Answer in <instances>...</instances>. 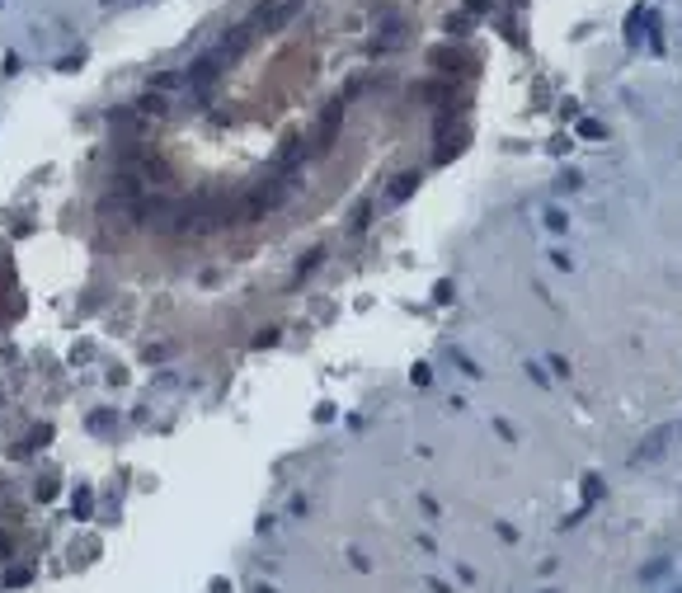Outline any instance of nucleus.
Here are the masks:
<instances>
[{
	"label": "nucleus",
	"instance_id": "nucleus-5",
	"mask_svg": "<svg viewBox=\"0 0 682 593\" xmlns=\"http://www.w3.org/2000/svg\"><path fill=\"white\" fill-rule=\"evenodd\" d=\"M673 593H682V589H673Z\"/></svg>",
	"mask_w": 682,
	"mask_h": 593
},
{
	"label": "nucleus",
	"instance_id": "nucleus-2",
	"mask_svg": "<svg viewBox=\"0 0 682 593\" xmlns=\"http://www.w3.org/2000/svg\"><path fill=\"white\" fill-rule=\"evenodd\" d=\"M579 132H583V137H603V123H593V118H583V123H579Z\"/></svg>",
	"mask_w": 682,
	"mask_h": 593
},
{
	"label": "nucleus",
	"instance_id": "nucleus-3",
	"mask_svg": "<svg viewBox=\"0 0 682 593\" xmlns=\"http://www.w3.org/2000/svg\"><path fill=\"white\" fill-rule=\"evenodd\" d=\"M546 226H551V231H565V212H555L551 208V212H546Z\"/></svg>",
	"mask_w": 682,
	"mask_h": 593
},
{
	"label": "nucleus",
	"instance_id": "nucleus-1",
	"mask_svg": "<svg viewBox=\"0 0 682 593\" xmlns=\"http://www.w3.org/2000/svg\"><path fill=\"white\" fill-rule=\"evenodd\" d=\"M673 429H678V424H663V429H654V433H650V438H645V443H640V448L630 452V466H640V461L659 457V452H663V443L673 438Z\"/></svg>",
	"mask_w": 682,
	"mask_h": 593
},
{
	"label": "nucleus",
	"instance_id": "nucleus-6",
	"mask_svg": "<svg viewBox=\"0 0 682 593\" xmlns=\"http://www.w3.org/2000/svg\"><path fill=\"white\" fill-rule=\"evenodd\" d=\"M546 593H551V589H546Z\"/></svg>",
	"mask_w": 682,
	"mask_h": 593
},
{
	"label": "nucleus",
	"instance_id": "nucleus-4",
	"mask_svg": "<svg viewBox=\"0 0 682 593\" xmlns=\"http://www.w3.org/2000/svg\"><path fill=\"white\" fill-rule=\"evenodd\" d=\"M663 570H668V561H654V565H645V574H640V579H659Z\"/></svg>",
	"mask_w": 682,
	"mask_h": 593
}]
</instances>
